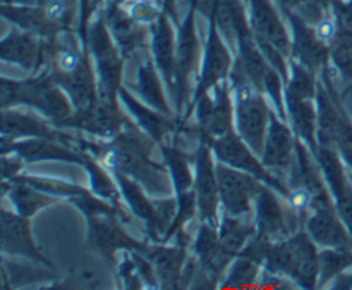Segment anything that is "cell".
<instances>
[{
  "label": "cell",
  "instance_id": "obj_10",
  "mask_svg": "<svg viewBox=\"0 0 352 290\" xmlns=\"http://www.w3.org/2000/svg\"><path fill=\"white\" fill-rule=\"evenodd\" d=\"M210 146H212L213 157H215V160L219 164H226L229 167L237 168V170H243L254 175L258 181H261L268 188L274 189L275 192H278L282 198L289 199L291 188L263 164L260 155L236 131L229 133L227 136L220 137V140L213 141Z\"/></svg>",
  "mask_w": 352,
  "mask_h": 290
},
{
  "label": "cell",
  "instance_id": "obj_2",
  "mask_svg": "<svg viewBox=\"0 0 352 290\" xmlns=\"http://www.w3.org/2000/svg\"><path fill=\"white\" fill-rule=\"evenodd\" d=\"M0 107L16 109L26 107L33 112L40 113L54 126L67 119L72 112L71 100L60 86L52 81L47 72L31 74L28 79H0Z\"/></svg>",
  "mask_w": 352,
  "mask_h": 290
},
{
  "label": "cell",
  "instance_id": "obj_29",
  "mask_svg": "<svg viewBox=\"0 0 352 290\" xmlns=\"http://www.w3.org/2000/svg\"><path fill=\"white\" fill-rule=\"evenodd\" d=\"M305 229L318 247H336V249L352 247V236L340 219L336 205L313 210L306 219Z\"/></svg>",
  "mask_w": 352,
  "mask_h": 290
},
{
  "label": "cell",
  "instance_id": "obj_27",
  "mask_svg": "<svg viewBox=\"0 0 352 290\" xmlns=\"http://www.w3.org/2000/svg\"><path fill=\"white\" fill-rule=\"evenodd\" d=\"M43 38L14 27L0 41V58L17 65L30 74H38L43 69Z\"/></svg>",
  "mask_w": 352,
  "mask_h": 290
},
{
  "label": "cell",
  "instance_id": "obj_41",
  "mask_svg": "<svg viewBox=\"0 0 352 290\" xmlns=\"http://www.w3.org/2000/svg\"><path fill=\"white\" fill-rule=\"evenodd\" d=\"M330 65L342 78L347 86H352V31L339 27L336 38L330 41Z\"/></svg>",
  "mask_w": 352,
  "mask_h": 290
},
{
  "label": "cell",
  "instance_id": "obj_32",
  "mask_svg": "<svg viewBox=\"0 0 352 290\" xmlns=\"http://www.w3.org/2000/svg\"><path fill=\"white\" fill-rule=\"evenodd\" d=\"M285 110L287 122L294 129L296 136L316 155L318 141H316V127H318V110L316 98H301L285 93Z\"/></svg>",
  "mask_w": 352,
  "mask_h": 290
},
{
  "label": "cell",
  "instance_id": "obj_4",
  "mask_svg": "<svg viewBox=\"0 0 352 290\" xmlns=\"http://www.w3.org/2000/svg\"><path fill=\"white\" fill-rule=\"evenodd\" d=\"M88 50L98 79V100L119 103V89L124 85V62L119 47L107 26L103 9H98L88 27Z\"/></svg>",
  "mask_w": 352,
  "mask_h": 290
},
{
  "label": "cell",
  "instance_id": "obj_42",
  "mask_svg": "<svg viewBox=\"0 0 352 290\" xmlns=\"http://www.w3.org/2000/svg\"><path fill=\"white\" fill-rule=\"evenodd\" d=\"M47 12L48 19L62 31L78 30L79 0H34Z\"/></svg>",
  "mask_w": 352,
  "mask_h": 290
},
{
  "label": "cell",
  "instance_id": "obj_33",
  "mask_svg": "<svg viewBox=\"0 0 352 290\" xmlns=\"http://www.w3.org/2000/svg\"><path fill=\"white\" fill-rule=\"evenodd\" d=\"M57 270L48 268L45 265L34 263V261H9L7 256H2V287H41L48 289L54 282H57Z\"/></svg>",
  "mask_w": 352,
  "mask_h": 290
},
{
  "label": "cell",
  "instance_id": "obj_40",
  "mask_svg": "<svg viewBox=\"0 0 352 290\" xmlns=\"http://www.w3.org/2000/svg\"><path fill=\"white\" fill-rule=\"evenodd\" d=\"M318 261V289L329 287V284L333 278H337L340 274H344V271L352 270V247L351 249L320 247Z\"/></svg>",
  "mask_w": 352,
  "mask_h": 290
},
{
  "label": "cell",
  "instance_id": "obj_38",
  "mask_svg": "<svg viewBox=\"0 0 352 290\" xmlns=\"http://www.w3.org/2000/svg\"><path fill=\"white\" fill-rule=\"evenodd\" d=\"M82 151V164L81 168L88 175L89 182V191L93 194H96L98 198L110 201L112 205L124 206L122 196H120L119 186H117L116 177H113L112 172L105 167L100 160H96L91 153L88 151Z\"/></svg>",
  "mask_w": 352,
  "mask_h": 290
},
{
  "label": "cell",
  "instance_id": "obj_8",
  "mask_svg": "<svg viewBox=\"0 0 352 290\" xmlns=\"http://www.w3.org/2000/svg\"><path fill=\"white\" fill-rule=\"evenodd\" d=\"M196 126L189 127L198 141L212 144L213 141L236 131L234 96L230 81L219 82L212 91L203 95L195 107Z\"/></svg>",
  "mask_w": 352,
  "mask_h": 290
},
{
  "label": "cell",
  "instance_id": "obj_49",
  "mask_svg": "<svg viewBox=\"0 0 352 290\" xmlns=\"http://www.w3.org/2000/svg\"><path fill=\"white\" fill-rule=\"evenodd\" d=\"M342 160L346 161L347 168H349V170H352V157H346V158H342Z\"/></svg>",
  "mask_w": 352,
  "mask_h": 290
},
{
  "label": "cell",
  "instance_id": "obj_19",
  "mask_svg": "<svg viewBox=\"0 0 352 290\" xmlns=\"http://www.w3.org/2000/svg\"><path fill=\"white\" fill-rule=\"evenodd\" d=\"M248 16L258 45H272L291 58L292 38L275 0H248Z\"/></svg>",
  "mask_w": 352,
  "mask_h": 290
},
{
  "label": "cell",
  "instance_id": "obj_5",
  "mask_svg": "<svg viewBox=\"0 0 352 290\" xmlns=\"http://www.w3.org/2000/svg\"><path fill=\"white\" fill-rule=\"evenodd\" d=\"M206 14H208V33H206L201 69H199L198 82H196V88L188 103V109H186L184 115L181 117L182 124H188V120L191 119L192 113H195L196 103H198V100L201 98L203 95L212 91L219 82L229 81L230 71H232L234 65L232 48L227 45L222 33L219 31L215 12H213L212 7H210V2L208 5H206Z\"/></svg>",
  "mask_w": 352,
  "mask_h": 290
},
{
  "label": "cell",
  "instance_id": "obj_7",
  "mask_svg": "<svg viewBox=\"0 0 352 290\" xmlns=\"http://www.w3.org/2000/svg\"><path fill=\"white\" fill-rule=\"evenodd\" d=\"M236 133L261 157L270 127L272 110L267 95L250 82L232 86Z\"/></svg>",
  "mask_w": 352,
  "mask_h": 290
},
{
  "label": "cell",
  "instance_id": "obj_54",
  "mask_svg": "<svg viewBox=\"0 0 352 290\" xmlns=\"http://www.w3.org/2000/svg\"><path fill=\"white\" fill-rule=\"evenodd\" d=\"M351 89H352V86H351Z\"/></svg>",
  "mask_w": 352,
  "mask_h": 290
},
{
  "label": "cell",
  "instance_id": "obj_16",
  "mask_svg": "<svg viewBox=\"0 0 352 290\" xmlns=\"http://www.w3.org/2000/svg\"><path fill=\"white\" fill-rule=\"evenodd\" d=\"M103 14L110 34L126 60H131L140 54H150L151 27L148 24L134 19L126 5L105 2Z\"/></svg>",
  "mask_w": 352,
  "mask_h": 290
},
{
  "label": "cell",
  "instance_id": "obj_24",
  "mask_svg": "<svg viewBox=\"0 0 352 290\" xmlns=\"http://www.w3.org/2000/svg\"><path fill=\"white\" fill-rule=\"evenodd\" d=\"M174 21L167 12L151 24V45L150 54L165 82L168 96L175 102L177 96V60H175V43L177 36L174 31Z\"/></svg>",
  "mask_w": 352,
  "mask_h": 290
},
{
  "label": "cell",
  "instance_id": "obj_22",
  "mask_svg": "<svg viewBox=\"0 0 352 290\" xmlns=\"http://www.w3.org/2000/svg\"><path fill=\"white\" fill-rule=\"evenodd\" d=\"M315 157L322 167L323 177L329 186L337 212L352 236V181L349 168L336 148L318 146Z\"/></svg>",
  "mask_w": 352,
  "mask_h": 290
},
{
  "label": "cell",
  "instance_id": "obj_26",
  "mask_svg": "<svg viewBox=\"0 0 352 290\" xmlns=\"http://www.w3.org/2000/svg\"><path fill=\"white\" fill-rule=\"evenodd\" d=\"M2 153H14L28 165L40 161H58L81 167L82 151L69 144L48 137H28V140L2 143Z\"/></svg>",
  "mask_w": 352,
  "mask_h": 290
},
{
  "label": "cell",
  "instance_id": "obj_20",
  "mask_svg": "<svg viewBox=\"0 0 352 290\" xmlns=\"http://www.w3.org/2000/svg\"><path fill=\"white\" fill-rule=\"evenodd\" d=\"M284 19L291 26L292 50L291 58L298 60L316 76L330 65V47L316 34L315 26L306 23L298 12L284 14Z\"/></svg>",
  "mask_w": 352,
  "mask_h": 290
},
{
  "label": "cell",
  "instance_id": "obj_21",
  "mask_svg": "<svg viewBox=\"0 0 352 290\" xmlns=\"http://www.w3.org/2000/svg\"><path fill=\"white\" fill-rule=\"evenodd\" d=\"M28 137H48L76 148V136L65 129H58L50 120L16 109L2 110V143L28 140Z\"/></svg>",
  "mask_w": 352,
  "mask_h": 290
},
{
  "label": "cell",
  "instance_id": "obj_53",
  "mask_svg": "<svg viewBox=\"0 0 352 290\" xmlns=\"http://www.w3.org/2000/svg\"><path fill=\"white\" fill-rule=\"evenodd\" d=\"M244 2H246V3H248V0H244Z\"/></svg>",
  "mask_w": 352,
  "mask_h": 290
},
{
  "label": "cell",
  "instance_id": "obj_34",
  "mask_svg": "<svg viewBox=\"0 0 352 290\" xmlns=\"http://www.w3.org/2000/svg\"><path fill=\"white\" fill-rule=\"evenodd\" d=\"M164 85L165 82L158 72L157 65H155L153 58L144 57V60L138 65L136 85L127 86V88L136 93L138 98L146 103L148 107L165 113V115L174 117V110L168 105Z\"/></svg>",
  "mask_w": 352,
  "mask_h": 290
},
{
  "label": "cell",
  "instance_id": "obj_52",
  "mask_svg": "<svg viewBox=\"0 0 352 290\" xmlns=\"http://www.w3.org/2000/svg\"><path fill=\"white\" fill-rule=\"evenodd\" d=\"M349 177H351V181H352V170H349Z\"/></svg>",
  "mask_w": 352,
  "mask_h": 290
},
{
  "label": "cell",
  "instance_id": "obj_45",
  "mask_svg": "<svg viewBox=\"0 0 352 290\" xmlns=\"http://www.w3.org/2000/svg\"><path fill=\"white\" fill-rule=\"evenodd\" d=\"M116 274L119 289H144L143 280L140 277V271H138L136 261L133 258V251H124V253H120Z\"/></svg>",
  "mask_w": 352,
  "mask_h": 290
},
{
  "label": "cell",
  "instance_id": "obj_9",
  "mask_svg": "<svg viewBox=\"0 0 352 290\" xmlns=\"http://www.w3.org/2000/svg\"><path fill=\"white\" fill-rule=\"evenodd\" d=\"M203 0H189L188 14L177 26V43H175V60H177V96H175V117L184 115L191 100V78L199 65V40L196 31V14Z\"/></svg>",
  "mask_w": 352,
  "mask_h": 290
},
{
  "label": "cell",
  "instance_id": "obj_28",
  "mask_svg": "<svg viewBox=\"0 0 352 290\" xmlns=\"http://www.w3.org/2000/svg\"><path fill=\"white\" fill-rule=\"evenodd\" d=\"M191 253L198 260L199 268L215 282L217 287H220L234 256H230L220 244L219 229L208 223H199L198 234L191 243Z\"/></svg>",
  "mask_w": 352,
  "mask_h": 290
},
{
  "label": "cell",
  "instance_id": "obj_37",
  "mask_svg": "<svg viewBox=\"0 0 352 290\" xmlns=\"http://www.w3.org/2000/svg\"><path fill=\"white\" fill-rule=\"evenodd\" d=\"M158 150H160L165 165L168 168V174H170L174 194L179 196L191 191L192 184H195V170L191 168V155L182 150L181 146H177V141L175 140L158 144Z\"/></svg>",
  "mask_w": 352,
  "mask_h": 290
},
{
  "label": "cell",
  "instance_id": "obj_30",
  "mask_svg": "<svg viewBox=\"0 0 352 290\" xmlns=\"http://www.w3.org/2000/svg\"><path fill=\"white\" fill-rule=\"evenodd\" d=\"M48 76H50L55 85L64 89V93L69 96L74 110L91 105L98 98V79H96V71L95 65H93L89 50L85 52V57H82L81 64L72 72Z\"/></svg>",
  "mask_w": 352,
  "mask_h": 290
},
{
  "label": "cell",
  "instance_id": "obj_25",
  "mask_svg": "<svg viewBox=\"0 0 352 290\" xmlns=\"http://www.w3.org/2000/svg\"><path fill=\"white\" fill-rule=\"evenodd\" d=\"M48 289H119V284L116 270L98 254L86 249V256L78 258L65 277Z\"/></svg>",
  "mask_w": 352,
  "mask_h": 290
},
{
  "label": "cell",
  "instance_id": "obj_31",
  "mask_svg": "<svg viewBox=\"0 0 352 290\" xmlns=\"http://www.w3.org/2000/svg\"><path fill=\"white\" fill-rule=\"evenodd\" d=\"M0 14L14 27L33 33L43 40H55L64 31L48 19L43 7L38 3H6L0 5Z\"/></svg>",
  "mask_w": 352,
  "mask_h": 290
},
{
  "label": "cell",
  "instance_id": "obj_39",
  "mask_svg": "<svg viewBox=\"0 0 352 290\" xmlns=\"http://www.w3.org/2000/svg\"><path fill=\"white\" fill-rule=\"evenodd\" d=\"M254 234H256L254 220H246V216H232L222 212L219 223V241L230 256L236 258L253 239Z\"/></svg>",
  "mask_w": 352,
  "mask_h": 290
},
{
  "label": "cell",
  "instance_id": "obj_6",
  "mask_svg": "<svg viewBox=\"0 0 352 290\" xmlns=\"http://www.w3.org/2000/svg\"><path fill=\"white\" fill-rule=\"evenodd\" d=\"M86 241L85 247L98 254L116 270L119 256L124 251L144 253L148 241H138L124 229V220L119 213L86 216Z\"/></svg>",
  "mask_w": 352,
  "mask_h": 290
},
{
  "label": "cell",
  "instance_id": "obj_50",
  "mask_svg": "<svg viewBox=\"0 0 352 290\" xmlns=\"http://www.w3.org/2000/svg\"><path fill=\"white\" fill-rule=\"evenodd\" d=\"M337 2H340V0H329L330 5H333V3H337Z\"/></svg>",
  "mask_w": 352,
  "mask_h": 290
},
{
  "label": "cell",
  "instance_id": "obj_18",
  "mask_svg": "<svg viewBox=\"0 0 352 290\" xmlns=\"http://www.w3.org/2000/svg\"><path fill=\"white\" fill-rule=\"evenodd\" d=\"M31 219L19 215L14 210L2 206L0 212V225H2V256L21 258L34 263L45 265L48 268H55L54 263L41 253L38 244L34 243L31 232Z\"/></svg>",
  "mask_w": 352,
  "mask_h": 290
},
{
  "label": "cell",
  "instance_id": "obj_46",
  "mask_svg": "<svg viewBox=\"0 0 352 290\" xmlns=\"http://www.w3.org/2000/svg\"><path fill=\"white\" fill-rule=\"evenodd\" d=\"M26 161L21 157L14 153H2V181H9L14 175L21 174L24 167H26Z\"/></svg>",
  "mask_w": 352,
  "mask_h": 290
},
{
  "label": "cell",
  "instance_id": "obj_13",
  "mask_svg": "<svg viewBox=\"0 0 352 290\" xmlns=\"http://www.w3.org/2000/svg\"><path fill=\"white\" fill-rule=\"evenodd\" d=\"M192 164H195L192 189L198 203V220L199 223H208L219 229L222 203H220L219 179H217V160L208 143L198 141V148L192 155Z\"/></svg>",
  "mask_w": 352,
  "mask_h": 290
},
{
  "label": "cell",
  "instance_id": "obj_15",
  "mask_svg": "<svg viewBox=\"0 0 352 290\" xmlns=\"http://www.w3.org/2000/svg\"><path fill=\"white\" fill-rule=\"evenodd\" d=\"M220 203L222 212L232 216H250L254 213V201L260 194L263 182L248 172L237 170L217 161Z\"/></svg>",
  "mask_w": 352,
  "mask_h": 290
},
{
  "label": "cell",
  "instance_id": "obj_44",
  "mask_svg": "<svg viewBox=\"0 0 352 290\" xmlns=\"http://www.w3.org/2000/svg\"><path fill=\"white\" fill-rule=\"evenodd\" d=\"M275 3L282 16L287 12H298L311 26H316L332 9L329 0H275Z\"/></svg>",
  "mask_w": 352,
  "mask_h": 290
},
{
  "label": "cell",
  "instance_id": "obj_17",
  "mask_svg": "<svg viewBox=\"0 0 352 290\" xmlns=\"http://www.w3.org/2000/svg\"><path fill=\"white\" fill-rule=\"evenodd\" d=\"M174 244L150 243L144 256L151 261L160 289H181L182 274L191 256V237L181 230L174 236Z\"/></svg>",
  "mask_w": 352,
  "mask_h": 290
},
{
  "label": "cell",
  "instance_id": "obj_12",
  "mask_svg": "<svg viewBox=\"0 0 352 290\" xmlns=\"http://www.w3.org/2000/svg\"><path fill=\"white\" fill-rule=\"evenodd\" d=\"M256 234L270 241H284L305 227L301 215L289 205L285 198L263 184L254 201Z\"/></svg>",
  "mask_w": 352,
  "mask_h": 290
},
{
  "label": "cell",
  "instance_id": "obj_3",
  "mask_svg": "<svg viewBox=\"0 0 352 290\" xmlns=\"http://www.w3.org/2000/svg\"><path fill=\"white\" fill-rule=\"evenodd\" d=\"M320 247L302 227L284 241L268 246L263 270L291 280L299 289H318Z\"/></svg>",
  "mask_w": 352,
  "mask_h": 290
},
{
  "label": "cell",
  "instance_id": "obj_14",
  "mask_svg": "<svg viewBox=\"0 0 352 290\" xmlns=\"http://www.w3.org/2000/svg\"><path fill=\"white\" fill-rule=\"evenodd\" d=\"M122 103H110L96 98L95 103L82 109H76L65 120L58 122V129L79 131L96 140H112L129 122L120 109Z\"/></svg>",
  "mask_w": 352,
  "mask_h": 290
},
{
  "label": "cell",
  "instance_id": "obj_43",
  "mask_svg": "<svg viewBox=\"0 0 352 290\" xmlns=\"http://www.w3.org/2000/svg\"><path fill=\"white\" fill-rule=\"evenodd\" d=\"M12 179L14 181L26 182V184L33 186V188L40 189V191L47 192V194L57 196V198L65 199V201H69V199H72L74 196H79L82 194V192L88 191V189H85L82 186L72 184V182L62 181V179L36 177V175H30V174H17L14 175ZM12 179H9V181H12Z\"/></svg>",
  "mask_w": 352,
  "mask_h": 290
},
{
  "label": "cell",
  "instance_id": "obj_48",
  "mask_svg": "<svg viewBox=\"0 0 352 290\" xmlns=\"http://www.w3.org/2000/svg\"><path fill=\"white\" fill-rule=\"evenodd\" d=\"M162 7H164V12H167L172 17L175 26H179V17H177V0H162Z\"/></svg>",
  "mask_w": 352,
  "mask_h": 290
},
{
  "label": "cell",
  "instance_id": "obj_11",
  "mask_svg": "<svg viewBox=\"0 0 352 290\" xmlns=\"http://www.w3.org/2000/svg\"><path fill=\"white\" fill-rule=\"evenodd\" d=\"M298 136L287 120L280 119L275 110H272L270 127L265 140L261 160L282 179L289 188L298 186Z\"/></svg>",
  "mask_w": 352,
  "mask_h": 290
},
{
  "label": "cell",
  "instance_id": "obj_47",
  "mask_svg": "<svg viewBox=\"0 0 352 290\" xmlns=\"http://www.w3.org/2000/svg\"><path fill=\"white\" fill-rule=\"evenodd\" d=\"M332 10L336 14L339 27L352 31V0H347V2L340 0V2L333 3Z\"/></svg>",
  "mask_w": 352,
  "mask_h": 290
},
{
  "label": "cell",
  "instance_id": "obj_35",
  "mask_svg": "<svg viewBox=\"0 0 352 290\" xmlns=\"http://www.w3.org/2000/svg\"><path fill=\"white\" fill-rule=\"evenodd\" d=\"M2 198L9 199L12 210L26 219H33L38 212L58 205L64 199L47 194L23 181H2Z\"/></svg>",
  "mask_w": 352,
  "mask_h": 290
},
{
  "label": "cell",
  "instance_id": "obj_36",
  "mask_svg": "<svg viewBox=\"0 0 352 290\" xmlns=\"http://www.w3.org/2000/svg\"><path fill=\"white\" fill-rule=\"evenodd\" d=\"M117 186H119L120 196L122 201L126 203V208L133 216L144 223V230H146L148 243L155 241V223H157V216H155V205L153 198H150L146 189L136 182L134 179L127 177L124 174H113Z\"/></svg>",
  "mask_w": 352,
  "mask_h": 290
},
{
  "label": "cell",
  "instance_id": "obj_1",
  "mask_svg": "<svg viewBox=\"0 0 352 290\" xmlns=\"http://www.w3.org/2000/svg\"><path fill=\"white\" fill-rule=\"evenodd\" d=\"M155 143L148 134L129 120L122 131L112 140L89 141L76 136V148L91 153L112 174H124L140 182L146 192L164 198L174 194L167 165H160L151 158Z\"/></svg>",
  "mask_w": 352,
  "mask_h": 290
},
{
  "label": "cell",
  "instance_id": "obj_23",
  "mask_svg": "<svg viewBox=\"0 0 352 290\" xmlns=\"http://www.w3.org/2000/svg\"><path fill=\"white\" fill-rule=\"evenodd\" d=\"M119 100L126 107L127 112L131 113L138 127L144 134H148L157 143V146L165 141L174 140L184 131V124L181 122L179 117L165 115V113L148 107L146 103L136 98V95H133L126 85H122V88L119 89Z\"/></svg>",
  "mask_w": 352,
  "mask_h": 290
},
{
  "label": "cell",
  "instance_id": "obj_51",
  "mask_svg": "<svg viewBox=\"0 0 352 290\" xmlns=\"http://www.w3.org/2000/svg\"><path fill=\"white\" fill-rule=\"evenodd\" d=\"M2 2H7V3H10V2H16V0H2Z\"/></svg>",
  "mask_w": 352,
  "mask_h": 290
}]
</instances>
